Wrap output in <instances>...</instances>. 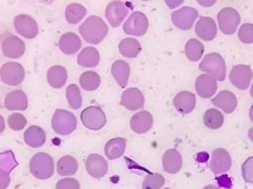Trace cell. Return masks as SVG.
Returning a JSON list of instances; mask_svg holds the SVG:
<instances>
[{
  "label": "cell",
  "instance_id": "obj_1",
  "mask_svg": "<svg viewBox=\"0 0 253 189\" xmlns=\"http://www.w3.org/2000/svg\"><path fill=\"white\" fill-rule=\"evenodd\" d=\"M79 33L87 43L97 45L108 36L109 28L101 17L92 15L79 27Z\"/></svg>",
  "mask_w": 253,
  "mask_h": 189
},
{
  "label": "cell",
  "instance_id": "obj_2",
  "mask_svg": "<svg viewBox=\"0 0 253 189\" xmlns=\"http://www.w3.org/2000/svg\"><path fill=\"white\" fill-rule=\"evenodd\" d=\"M200 70L208 73L218 81H224L226 78V63L218 53H210L205 56L200 64Z\"/></svg>",
  "mask_w": 253,
  "mask_h": 189
},
{
  "label": "cell",
  "instance_id": "obj_3",
  "mask_svg": "<svg viewBox=\"0 0 253 189\" xmlns=\"http://www.w3.org/2000/svg\"><path fill=\"white\" fill-rule=\"evenodd\" d=\"M30 170L31 173L38 179H49L54 173L53 158L46 153L36 154L30 162Z\"/></svg>",
  "mask_w": 253,
  "mask_h": 189
},
{
  "label": "cell",
  "instance_id": "obj_4",
  "mask_svg": "<svg viewBox=\"0 0 253 189\" xmlns=\"http://www.w3.org/2000/svg\"><path fill=\"white\" fill-rule=\"evenodd\" d=\"M77 127L76 116L65 110H57L52 118V128L54 132L61 136L72 134Z\"/></svg>",
  "mask_w": 253,
  "mask_h": 189
},
{
  "label": "cell",
  "instance_id": "obj_5",
  "mask_svg": "<svg viewBox=\"0 0 253 189\" xmlns=\"http://www.w3.org/2000/svg\"><path fill=\"white\" fill-rule=\"evenodd\" d=\"M84 127L91 131H98L107 123V116L98 107H88L80 114Z\"/></svg>",
  "mask_w": 253,
  "mask_h": 189
},
{
  "label": "cell",
  "instance_id": "obj_6",
  "mask_svg": "<svg viewBox=\"0 0 253 189\" xmlns=\"http://www.w3.org/2000/svg\"><path fill=\"white\" fill-rule=\"evenodd\" d=\"M26 72L24 67L16 62H8L0 68V78L4 84L17 86L25 79Z\"/></svg>",
  "mask_w": 253,
  "mask_h": 189
},
{
  "label": "cell",
  "instance_id": "obj_7",
  "mask_svg": "<svg viewBox=\"0 0 253 189\" xmlns=\"http://www.w3.org/2000/svg\"><path fill=\"white\" fill-rule=\"evenodd\" d=\"M239 12L232 7L223 8L218 14V23L220 30L225 35H233L237 31V27L240 24Z\"/></svg>",
  "mask_w": 253,
  "mask_h": 189
},
{
  "label": "cell",
  "instance_id": "obj_8",
  "mask_svg": "<svg viewBox=\"0 0 253 189\" xmlns=\"http://www.w3.org/2000/svg\"><path fill=\"white\" fill-rule=\"evenodd\" d=\"M149 28V20L143 12L135 11L124 24V32L126 35L141 37L145 35Z\"/></svg>",
  "mask_w": 253,
  "mask_h": 189
},
{
  "label": "cell",
  "instance_id": "obj_9",
  "mask_svg": "<svg viewBox=\"0 0 253 189\" xmlns=\"http://www.w3.org/2000/svg\"><path fill=\"white\" fill-rule=\"evenodd\" d=\"M198 16L199 12L196 8L184 6L172 12L171 20L177 29L181 31H187L189 29H192Z\"/></svg>",
  "mask_w": 253,
  "mask_h": 189
},
{
  "label": "cell",
  "instance_id": "obj_10",
  "mask_svg": "<svg viewBox=\"0 0 253 189\" xmlns=\"http://www.w3.org/2000/svg\"><path fill=\"white\" fill-rule=\"evenodd\" d=\"M13 25L18 35L29 39L35 38L39 33L37 22L28 14H19L15 16Z\"/></svg>",
  "mask_w": 253,
  "mask_h": 189
},
{
  "label": "cell",
  "instance_id": "obj_11",
  "mask_svg": "<svg viewBox=\"0 0 253 189\" xmlns=\"http://www.w3.org/2000/svg\"><path fill=\"white\" fill-rule=\"evenodd\" d=\"M253 78V72L248 65H236L232 68L229 79L233 85L240 89L245 90L249 87Z\"/></svg>",
  "mask_w": 253,
  "mask_h": 189
},
{
  "label": "cell",
  "instance_id": "obj_12",
  "mask_svg": "<svg viewBox=\"0 0 253 189\" xmlns=\"http://www.w3.org/2000/svg\"><path fill=\"white\" fill-rule=\"evenodd\" d=\"M232 166V159L229 152L223 148H217L212 153L210 168L216 175L226 173Z\"/></svg>",
  "mask_w": 253,
  "mask_h": 189
},
{
  "label": "cell",
  "instance_id": "obj_13",
  "mask_svg": "<svg viewBox=\"0 0 253 189\" xmlns=\"http://www.w3.org/2000/svg\"><path fill=\"white\" fill-rule=\"evenodd\" d=\"M2 54L6 58L17 59L20 58L26 51V44L23 39H20L16 36H8L4 38L1 45Z\"/></svg>",
  "mask_w": 253,
  "mask_h": 189
},
{
  "label": "cell",
  "instance_id": "obj_14",
  "mask_svg": "<svg viewBox=\"0 0 253 189\" xmlns=\"http://www.w3.org/2000/svg\"><path fill=\"white\" fill-rule=\"evenodd\" d=\"M129 14V9L126 7L122 1H113L105 9V17H107L110 25L114 28H118L122 25L124 19Z\"/></svg>",
  "mask_w": 253,
  "mask_h": 189
},
{
  "label": "cell",
  "instance_id": "obj_15",
  "mask_svg": "<svg viewBox=\"0 0 253 189\" xmlns=\"http://www.w3.org/2000/svg\"><path fill=\"white\" fill-rule=\"evenodd\" d=\"M144 103V95L138 88H129L125 90L121 97L122 106L131 112H136L143 109Z\"/></svg>",
  "mask_w": 253,
  "mask_h": 189
},
{
  "label": "cell",
  "instance_id": "obj_16",
  "mask_svg": "<svg viewBox=\"0 0 253 189\" xmlns=\"http://www.w3.org/2000/svg\"><path fill=\"white\" fill-rule=\"evenodd\" d=\"M195 88L198 95L202 98H211L218 89V83L214 77L209 74H203L197 78Z\"/></svg>",
  "mask_w": 253,
  "mask_h": 189
},
{
  "label": "cell",
  "instance_id": "obj_17",
  "mask_svg": "<svg viewBox=\"0 0 253 189\" xmlns=\"http://www.w3.org/2000/svg\"><path fill=\"white\" fill-rule=\"evenodd\" d=\"M87 173L93 178H102L108 173L109 165L107 160L97 154H91L85 162Z\"/></svg>",
  "mask_w": 253,
  "mask_h": 189
},
{
  "label": "cell",
  "instance_id": "obj_18",
  "mask_svg": "<svg viewBox=\"0 0 253 189\" xmlns=\"http://www.w3.org/2000/svg\"><path fill=\"white\" fill-rule=\"evenodd\" d=\"M195 32L197 36L203 40H213L217 36V25L212 17L202 16L196 25Z\"/></svg>",
  "mask_w": 253,
  "mask_h": 189
},
{
  "label": "cell",
  "instance_id": "obj_19",
  "mask_svg": "<svg viewBox=\"0 0 253 189\" xmlns=\"http://www.w3.org/2000/svg\"><path fill=\"white\" fill-rule=\"evenodd\" d=\"M197 104L196 95L189 91H181L177 93L173 99V106L181 114L191 113Z\"/></svg>",
  "mask_w": 253,
  "mask_h": 189
},
{
  "label": "cell",
  "instance_id": "obj_20",
  "mask_svg": "<svg viewBox=\"0 0 253 189\" xmlns=\"http://www.w3.org/2000/svg\"><path fill=\"white\" fill-rule=\"evenodd\" d=\"M130 125L135 133L146 134L153 127V116L149 112H139L132 116Z\"/></svg>",
  "mask_w": 253,
  "mask_h": 189
},
{
  "label": "cell",
  "instance_id": "obj_21",
  "mask_svg": "<svg viewBox=\"0 0 253 189\" xmlns=\"http://www.w3.org/2000/svg\"><path fill=\"white\" fill-rule=\"evenodd\" d=\"M163 169L169 174H176L182 167V157L176 149L167 150L162 157Z\"/></svg>",
  "mask_w": 253,
  "mask_h": 189
},
{
  "label": "cell",
  "instance_id": "obj_22",
  "mask_svg": "<svg viewBox=\"0 0 253 189\" xmlns=\"http://www.w3.org/2000/svg\"><path fill=\"white\" fill-rule=\"evenodd\" d=\"M212 103L217 108L221 109L226 113H232L237 108V97L236 95L228 90H223L213 98Z\"/></svg>",
  "mask_w": 253,
  "mask_h": 189
},
{
  "label": "cell",
  "instance_id": "obj_23",
  "mask_svg": "<svg viewBox=\"0 0 253 189\" xmlns=\"http://www.w3.org/2000/svg\"><path fill=\"white\" fill-rule=\"evenodd\" d=\"M4 106L8 111H26L29 106L28 96L23 90H13L6 95Z\"/></svg>",
  "mask_w": 253,
  "mask_h": 189
},
{
  "label": "cell",
  "instance_id": "obj_24",
  "mask_svg": "<svg viewBox=\"0 0 253 189\" xmlns=\"http://www.w3.org/2000/svg\"><path fill=\"white\" fill-rule=\"evenodd\" d=\"M81 39L74 33H66L59 39V48L66 55H74L81 48Z\"/></svg>",
  "mask_w": 253,
  "mask_h": 189
},
{
  "label": "cell",
  "instance_id": "obj_25",
  "mask_svg": "<svg viewBox=\"0 0 253 189\" xmlns=\"http://www.w3.org/2000/svg\"><path fill=\"white\" fill-rule=\"evenodd\" d=\"M112 74L119 85L122 88H124L126 86V84H128L129 77L131 74L130 65L123 60H118L112 66Z\"/></svg>",
  "mask_w": 253,
  "mask_h": 189
},
{
  "label": "cell",
  "instance_id": "obj_26",
  "mask_svg": "<svg viewBox=\"0 0 253 189\" xmlns=\"http://www.w3.org/2000/svg\"><path fill=\"white\" fill-rule=\"evenodd\" d=\"M24 140L26 144L32 148H40L46 142V133L38 125H32L26 131Z\"/></svg>",
  "mask_w": 253,
  "mask_h": 189
},
{
  "label": "cell",
  "instance_id": "obj_27",
  "mask_svg": "<svg viewBox=\"0 0 253 189\" xmlns=\"http://www.w3.org/2000/svg\"><path fill=\"white\" fill-rule=\"evenodd\" d=\"M100 56L98 51L93 47L84 48L78 55V64L84 68H94L98 65Z\"/></svg>",
  "mask_w": 253,
  "mask_h": 189
},
{
  "label": "cell",
  "instance_id": "obj_28",
  "mask_svg": "<svg viewBox=\"0 0 253 189\" xmlns=\"http://www.w3.org/2000/svg\"><path fill=\"white\" fill-rule=\"evenodd\" d=\"M48 82L53 88H61L66 84L68 79L67 70L63 66H53L47 73Z\"/></svg>",
  "mask_w": 253,
  "mask_h": 189
},
{
  "label": "cell",
  "instance_id": "obj_29",
  "mask_svg": "<svg viewBox=\"0 0 253 189\" xmlns=\"http://www.w3.org/2000/svg\"><path fill=\"white\" fill-rule=\"evenodd\" d=\"M126 150V140L123 138H115L110 140L105 145L104 153L109 160H116L122 157Z\"/></svg>",
  "mask_w": 253,
  "mask_h": 189
},
{
  "label": "cell",
  "instance_id": "obj_30",
  "mask_svg": "<svg viewBox=\"0 0 253 189\" xmlns=\"http://www.w3.org/2000/svg\"><path fill=\"white\" fill-rule=\"evenodd\" d=\"M141 50L142 48H141L140 41L132 38H124L119 45L120 53L126 58H130V59L136 58L140 54Z\"/></svg>",
  "mask_w": 253,
  "mask_h": 189
},
{
  "label": "cell",
  "instance_id": "obj_31",
  "mask_svg": "<svg viewBox=\"0 0 253 189\" xmlns=\"http://www.w3.org/2000/svg\"><path fill=\"white\" fill-rule=\"evenodd\" d=\"M78 170V162L72 156H63L57 163V172L60 176H72Z\"/></svg>",
  "mask_w": 253,
  "mask_h": 189
},
{
  "label": "cell",
  "instance_id": "obj_32",
  "mask_svg": "<svg viewBox=\"0 0 253 189\" xmlns=\"http://www.w3.org/2000/svg\"><path fill=\"white\" fill-rule=\"evenodd\" d=\"M204 51H205V47L202 41H200L199 39L192 38L187 40V43L185 44V49H184L185 56L189 61L192 62L200 61L204 55Z\"/></svg>",
  "mask_w": 253,
  "mask_h": 189
},
{
  "label": "cell",
  "instance_id": "obj_33",
  "mask_svg": "<svg viewBox=\"0 0 253 189\" xmlns=\"http://www.w3.org/2000/svg\"><path fill=\"white\" fill-rule=\"evenodd\" d=\"M86 15V8L79 3H72L65 9V18L70 25L80 23L83 17Z\"/></svg>",
  "mask_w": 253,
  "mask_h": 189
},
{
  "label": "cell",
  "instance_id": "obj_34",
  "mask_svg": "<svg viewBox=\"0 0 253 189\" xmlns=\"http://www.w3.org/2000/svg\"><path fill=\"white\" fill-rule=\"evenodd\" d=\"M80 86L86 91H94L100 85V77L94 71H86L81 74L80 79Z\"/></svg>",
  "mask_w": 253,
  "mask_h": 189
},
{
  "label": "cell",
  "instance_id": "obj_35",
  "mask_svg": "<svg viewBox=\"0 0 253 189\" xmlns=\"http://www.w3.org/2000/svg\"><path fill=\"white\" fill-rule=\"evenodd\" d=\"M204 123L211 130H218L224 123V115L218 110L210 109L204 114Z\"/></svg>",
  "mask_w": 253,
  "mask_h": 189
},
{
  "label": "cell",
  "instance_id": "obj_36",
  "mask_svg": "<svg viewBox=\"0 0 253 189\" xmlns=\"http://www.w3.org/2000/svg\"><path fill=\"white\" fill-rule=\"evenodd\" d=\"M66 96L69 103V107L72 110H79L82 106V96L80 89L75 84H70L66 90Z\"/></svg>",
  "mask_w": 253,
  "mask_h": 189
},
{
  "label": "cell",
  "instance_id": "obj_37",
  "mask_svg": "<svg viewBox=\"0 0 253 189\" xmlns=\"http://www.w3.org/2000/svg\"><path fill=\"white\" fill-rule=\"evenodd\" d=\"M165 183V178L160 173L146 176L143 181L142 189H160Z\"/></svg>",
  "mask_w": 253,
  "mask_h": 189
},
{
  "label": "cell",
  "instance_id": "obj_38",
  "mask_svg": "<svg viewBox=\"0 0 253 189\" xmlns=\"http://www.w3.org/2000/svg\"><path fill=\"white\" fill-rule=\"evenodd\" d=\"M8 125L13 131H22L27 125V118L22 113H12L8 116Z\"/></svg>",
  "mask_w": 253,
  "mask_h": 189
},
{
  "label": "cell",
  "instance_id": "obj_39",
  "mask_svg": "<svg viewBox=\"0 0 253 189\" xmlns=\"http://www.w3.org/2000/svg\"><path fill=\"white\" fill-rule=\"evenodd\" d=\"M238 38L244 44H253V25L244 24L238 32Z\"/></svg>",
  "mask_w": 253,
  "mask_h": 189
},
{
  "label": "cell",
  "instance_id": "obj_40",
  "mask_svg": "<svg viewBox=\"0 0 253 189\" xmlns=\"http://www.w3.org/2000/svg\"><path fill=\"white\" fill-rule=\"evenodd\" d=\"M242 177L246 183L253 184V156L249 157L242 165Z\"/></svg>",
  "mask_w": 253,
  "mask_h": 189
},
{
  "label": "cell",
  "instance_id": "obj_41",
  "mask_svg": "<svg viewBox=\"0 0 253 189\" xmlns=\"http://www.w3.org/2000/svg\"><path fill=\"white\" fill-rule=\"evenodd\" d=\"M56 189H80V184L75 178H63L58 181Z\"/></svg>",
  "mask_w": 253,
  "mask_h": 189
},
{
  "label": "cell",
  "instance_id": "obj_42",
  "mask_svg": "<svg viewBox=\"0 0 253 189\" xmlns=\"http://www.w3.org/2000/svg\"><path fill=\"white\" fill-rule=\"evenodd\" d=\"M10 184V176L8 171L0 169V189H6Z\"/></svg>",
  "mask_w": 253,
  "mask_h": 189
},
{
  "label": "cell",
  "instance_id": "obj_43",
  "mask_svg": "<svg viewBox=\"0 0 253 189\" xmlns=\"http://www.w3.org/2000/svg\"><path fill=\"white\" fill-rule=\"evenodd\" d=\"M184 2V0H165L166 5L169 8H176Z\"/></svg>",
  "mask_w": 253,
  "mask_h": 189
},
{
  "label": "cell",
  "instance_id": "obj_44",
  "mask_svg": "<svg viewBox=\"0 0 253 189\" xmlns=\"http://www.w3.org/2000/svg\"><path fill=\"white\" fill-rule=\"evenodd\" d=\"M197 2H198L201 6H204V7H211V6H213V5L217 2V0H197Z\"/></svg>",
  "mask_w": 253,
  "mask_h": 189
},
{
  "label": "cell",
  "instance_id": "obj_45",
  "mask_svg": "<svg viewBox=\"0 0 253 189\" xmlns=\"http://www.w3.org/2000/svg\"><path fill=\"white\" fill-rule=\"evenodd\" d=\"M5 130V122L2 115H0V135H1Z\"/></svg>",
  "mask_w": 253,
  "mask_h": 189
},
{
  "label": "cell",
  "instance_id": "obj_46",
  "mask_svg": "<svg viewBox=\"0 0 253 189\" xmlns=\"http://www.w3.org/2000/svg\"><path fill=\"white\" fill-rule=\"evenodd\" d=\"M248 137H249L250 141L253 143V128L249 129V131H248Z\"/></svg>",
  "mask_w": 253,
  "mask_h": 189
},
{
  "label": "cell",
  "instance_id": "obj_47",
  "mask_svg": "<svg viewBox=\"0 0 253 189\" xmlns=\"http://www.w3.org/2000/svg\"><path fill=\"white\" fill-rule=\"evenodd\" d=\"M203 189H221V188H219V187H217L215 185H208V186L204 187Z\"/></svg>",
  "mask_w": 253,
  "mask_h": 189
},
{
  "label": "cell",
  "instance_id": "obj_48",
  "mask_svg": "<svg viewBox=\"0 0 253 189\" xmlns=\"http://www.w3.org/2000/svg\"><path fill=\"white\" fill-rule=\"evenodd\" d=\"M249 117H250L251 121L253 122V106H251V108H250V111H249Z\"/></svg>",
  "mask_w": 253,
  "mask_h": 189
},
{
  "label": "cell",
  "instance_id": "obj_49",
  "mask_svg": "<svg viewBox=\"0 0 253 189\" xmlns=\"http://www.w3.org/2000/svg\"><path fill=\"white\" fill-rule=\"evenodd\" d=\"M250 94H251V96H252V98H253V83H252L251 88H250Z\"/></svg>",
  "mask_w": 253,
  "mask_h": 189
},
{
  "label": "cell",
  "instance_id": "obj_50",
  "mask_svg": "<svg viewBox=\"0 0 253 189\" xmlns=\"http://www.w3.org/2000/svg\"><path fill=\"white\" fill-rule=\"evenodd\" d=\"M143 1H148V0H143Z\"/></svg>",
  "mask_w": 253,
  "mask_h": 189
},
{
  "label": "cell",
  "instance_id": "obj_51",
  "mask_svg": "<svg viewBox=\"0 0 253 189\" xmlns=\"http://www.w3.org/2000/svg\"><path fill=\"white\" fill-rule=\"evenodd\" d=\"M164 189H170V188H168V187H167V188H164Z\"/></svg>",
  "mask_w": 253,
  "mask_h": 189
}]
</instances>
